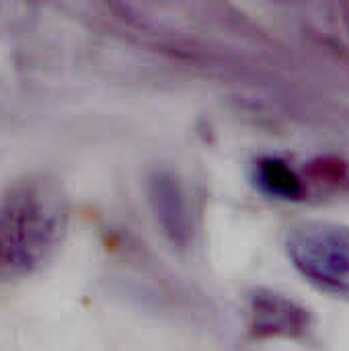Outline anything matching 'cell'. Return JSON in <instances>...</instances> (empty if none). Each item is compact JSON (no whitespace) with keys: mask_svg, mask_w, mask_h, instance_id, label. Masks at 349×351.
Returning a JSON list of instances; mask_svg holds the SVG:
<instances>
[{"mask_svg":"<svg viewBox=\"0 0 349 351\" xmlns=\"http://www.w3.org/2000/svg\"><path fill=\"white\" fill-rule=\"evenodd\" d=\"M70 226V197L64 185L31 173L0 195V282L37 271L64 243Z\"/></svg>","mask_w":349,"mask_h":351,"instance_id":"cell-1","label":"cell"},{"mask_svg":"<svg viewBox=\"0 0 349 351\" xmlns=\"http://www.w3.org/2000/svg\"><path fill=\"white\" fill-rule=\"evenodd\" d=\"M286 251L311 284L335 296H349V226L300 222L288 232Z\"/></svg>","mask_w":349,"mask_h":351,"instance_id":"cell-2","label":"cell"},{"mask_svg":"<svg viewBox=\"0 0 349 351\" xmlns=\"http://www.w3.org/2000/svg\"><path fill=\"white\" fill-rule=\"evenodd\" d=\"M313 327L311 313L296 300L255 290L249 298V331L255 339H300Z\"/></svg>","mask_w":349,"mask_h":351,"instance_id":"cell-3","label":"cell"},{"mask_svg":"<svg viewBox=\"0 0 349 351\" xmlns=\"http://www.w3.org/2000/svg\"><path fill=\"white\" fill-rule=\"evenodd\" d=\"M150 197L165 232H169L173 241L185 243L189 234V210L185 204V193L177 179L169 175H156L152 179Z\"/></svg>","mask_w":349,"mask_h":351,"instance_id":"cell-4","label":"cell"},{"mask_svg":"<svg viewBox=\"0 0 349 351\" xmlns=\"http://www.w3.org/2000/svg\"><path fill=\"white\" fill-rule=\"evenodd\" d=\"M257 185L278 199H300L304 195V179L284 160L267 156L255 165Z\"/></svg>","mask_w":349,"mask_h":351,"instance_id":"cell-5","label":"cell"},{"mask_svg":"<svg viewBox=\"0 0 349 351\" xmlns=\"http://www.w3.org/2000/svg\"><path fill=\"white\" fill-rule=\"evenodd\" d=\"M306 173L317 185H325L329 189H349V162L341 158H317L306 167Z\"/></svg>","mask_w":349,"mask_h":351,"instance_id":"cell-6","label":"cell"}]
</instances>
